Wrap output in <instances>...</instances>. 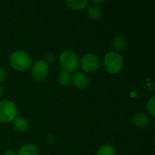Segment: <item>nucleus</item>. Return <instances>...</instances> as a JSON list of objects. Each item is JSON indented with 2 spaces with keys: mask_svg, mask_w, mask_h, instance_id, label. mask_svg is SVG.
<instances>
[{
  "mask_svg": "<svg viewBox=\"0 0 155 155\" xmlns=\"http://www.w3.org/2000/svg\"><path fill=\"white\" fill-rule=\"evenodd\" d=\"M45 58H46L45 61H46L47 64H48V63H51V62H53V61L54 60V54H48L46 55Z\"/></svg>",
  "mask_w": 155,
  "mask_h": 155,
  "instance_id": "a211bd4d",
  "label": "nucleus"
},
{
  "mask_svg": "<svg viewBox=\"0 0 155 155\" xmlns=\"http://www.w3.org/2000/svg\"><path fill=\"white\" fill-rule=\"evenodd\" d=\"M146 109L148 111V113L151 114V116L154 117L155 116V98L154 96H152L147 104H146Z\"/></svg>",
  "mask_w": 155,
  "mask_h": 155,
  "instance_id": "dca6fc26",
  "label": "nucleus"
},
{
  "mask_svg": "<svg viewBox=\"0 0 155 155\" xmlns=\"http://www.w3.org/2000/svg\"><path fill=\"white\" fill-rule=\"evenodd\" d=\"M72 84L76 89L84 90L90 85V78L83 72H75L72 75Z\"/></svg>",
  "mask_w": 155,
  "mask_h": 155,
  "instance_id": "0eeeda50",
  "label": "nucleus"
},
{
  "mask_svg": "<svg viewBox=\"0 0 155 155\" xmlns=\"http://www.w3.org/2000/svg\"><path fill=\"white\" fill-rule=\"evenodd\" d=\"M66 5L75 11H79V10H83L84 8H86L89 5V1L86 0H78V1H66L65 2Z\"/></svg>",
  "mask_w": 155,
  "mask_h": 155,
  "instance_id": "ddd939ff",
  "label": "nucleus"
},
{
  "mask_svg": "<svg viewBox=\"0 0 155 155\" xmlns=\"http://www.w3.org/2000/svg\"><path fill=\"white\" fill-rule=\"evenodd\" d=\"M104 65L105 70L111 74H119L124 66V58L121 54L114 51L108 52L104 57Z\"/></svg>",
  "mask_w": 155,
  "mask_h": 155,
  "instance_id": "7ed1b4c3",
  "label": "nucleus"
},
{
  "mask_svg": "<svg viewBox=\"0 0 155 155\" xmlns=\"http://www.w3.org/2000/svg\"><path fill=\"white\" fill-rule=\"evenodd\" d=\"M100 59L94 54H86L80 60V66L84 74H93L96 72L100 68Z\"/></svg>",
  "mask_w": 155,
  "mask_h": 155,
  "instance_id": "39448f33",
  "label": "nucleus"
},
{
  "mask_svg": "<svg viewBox=\"0 0 155 155\" xmlns=\"http://www.w3.org/2000/svg\"><path fill=\"white\" fill-rule=\"evenodd\" d=\"M86 15L92 20H98L103 15V11L101 7L96 5H88L86 7Z\"/></svg>",
  "mask_w": 155,
  "mask_h": 155,
  "instance_id": "9d476101",
  "label": "nucleus"
},
{
  "mask_svg": "<svg viewBox=\"0 0 155 155\" xmlns=\"http://www.w3.org/2000/svg\"><path fill=\"white\" fill-rule=\"evenodd\" d=\"M13 125L15 130L18 133H25L29 128V123L24 117H16L13 121Z\"/></svg>",
  "mask_w": 155,
  "mask_h": 155,
  "instance_id": "9b49d317",
  "label": "nucleus"
},
{
  "mask_svg": "<svg viewBox=\"0 0 155 155\" xmlns=\"http://www.w3.org/2000/svg\"><path fill=\"white\" fill-rule=\"evenodd\" d=\"M17 155H38L39 152L37 147L35 144L32 143H27L23 145L18 152L16 153Z\"/></svg>",
  "mask_w": 155,
  "mask_h": 155,
  "instance_id": "f8f14e48",
  "label": "nucleus"
},
{
  "mask_svg": "<svg viewBox=\"0 0 155 155\" xmlns=\"http://www.w3.org/2000/svg\"><path fill=\"white\" fill-rule=\"evenodd\" d=\"M17 115L18 109L15 102L8 99L0 101V123H10L14 121Z\"/></svg>",
  "mask_w": 155,
  "mask_h": 155,
  "instance_id": "20e7f679",
  "label": "nucleus"
},
{
  "mask_svg": "<svg viewBox=\"0 0 155 155\" xmlns=\"http://www.w3.org/2000/svg\"><path fill=\"white\" fill-rule=\"evenodd\" d=\"M113 47L115 50L114 52L116 53L120 54V52H124L127 47L126 38L122 35H115L113 39Z\"/></svg>",
  "mask_w": 155,
  "mask_h": 155,
  "instance_id": "1a4fd4ad",
  "label": "nucleus"
},
{
  "mask_svg": "<svg viewBox=\"0 0 155 155\" xmlns=\"http://www.w3.org/2000/svg\"><path fill=\"white\" fill-rule=\"evenodd\" d=\"M96 155H116L115 148L111 144H104L102 145L96 152Z\"/></svg>",
  "mask_w": 155,
  "mask_h": 155,
  "instance_id": "2eb2a0df",
  "label": "nucleus"
},
{
  "mask_svg": "<svg viewBox=\"0 0 155 155\" xmlns=\"http://www.w3.org/2000/svg\"><path fill=\"white\" fill-rule=\"evenodd\" d=\"M4 155H17L16 152L14 150H7L4 153Z\"/></svg>",
  "mask_w": 155,
  "mask_h": 155,
  "instance_id": "6ab92c4d",
  "label": "nucleus"
},
{
  "mask_svg": "<svg viewBox=\"0 0 155 155\" xmlns=\"http://www.w3.org/2000/svg\"><path fill=\"white\" fill-rule=\"evenodd\" d=\"M5 77H6V72L3 67L0 66V83L4 82Z\"/></svg>",
  "mask_w": 155,
  "mask_h": 155,
  "instance_id": "f3484780",
  "label": "nucleus"
},
{
  "mask_svg": "<svg viewBox=\"0 0 155 155\" xmlns=\"http://www.w3.org/2000/svg\"><path fill=\"white\" fill-rule=\"evenodd\" d=\"M58 60L60 66L64 69V71L68 73L75 71L80 65V59L78 54L71 49L64 50L60 54Z\"/></svg>",
  "mask_w": 155,
  "mask_h": 155,
  "instance_id": "f03ea898",
  "label": "nucleus"
},
{
  "mask_svg": "<svg viewBox=\"0 0 155 155\" xmlns=\"http://www.w3.org/2000/svg\"><path fill=\"white\" fill-rule=\"evenodd\" d=\"M49 73V65L45 60L40 59L36 61L31 68V76L36 82L44 81Z\"/></svg>",
  "mask_w": 155,
  "mask_h": 155,
  "instance_id": "423d86ee",
  "label": "nucleus"
},
{
  "mask_svg": "<svg viewBox=\"0 0 155 155\" xmlns=\"http://www.w3.org/2000/svg\"><path fill=\"white\" fill-rule=\"evenodd\" d=\"M132 122L134 125L139 128H146L151 124V120L149 116L143 113L135 114L132 118Z\"/></svg>",
  "mask_w": 155,
  "mask_h": 155,
  "instance_id": "6e6552de",
  "label": "nucleus"
},
{
  "mask_svg": "<svg viewBox=\"0 0 155 155\" xmlns=\"http://www.w3.org/2000/svg\"><path fill=\"white\" fill-rule=\"evenodd\" d=\"M9 63L12 68L18 72H25L32 65L30 55L22 50L13 52L9 56Z\"/></svg>",
  "mask_w": 155,
  "mask_h": 155,
  "instance_id": "f257e3e1",
  "label": "nucleus"
},
{
  "mask_svg": "<svg viewBox=\"0 0 155 155\" xmlns=\"http://www.w3.org/2000/svg\"><path fill=\"white\" fill-rule=\"evenodd\" d=\"M57 80L61 85L67 87L72 84V75L70 74V73H68L66 71H61L58 74Z\"/></svg>",
  "mask_w": 155,
  "mask_h": 155,
  "instance_id": "4468645a",
  "label": "nucleus"
},
{
  "mask_svg": "<svg viewBox=\"0 0 155 155\" xmlns=\"http://www.w3.org/2000/svg\"><path fill=\"white\" fill-rule=\"evenodd\" d=\"M1 94H2V87L0 86V95H1Z\"/></svg>",
  "mask_w": 155,
  "mask_h": 155,
  "instance_id": "aec40b11",
  "label": "nucleus"
}]
</instances>
